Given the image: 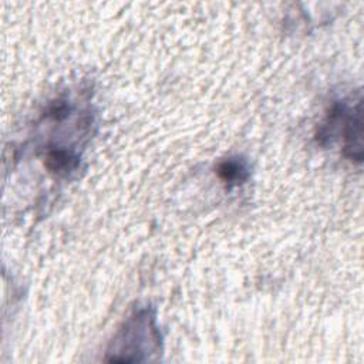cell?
Listing matches in <instances>:
<instances>
[{
    "instance_id": "obj_2",
    "label": "cell",
    "mask_w": 364,
    "mask_h": 364,
    "mask_svg": "<svg viewBox=\"0 0 364 364\" xmlns=\"http://www.w3.org/2000/svg\"><path fill=\"white\" fill-rule=\"evenodd\" d=\"M218 176L229 185H237L247 179L249 168L247 164L240 158H228L223 159L216 168Z\"/></svg>"
},
{
    "instance_id": "obj_1",
    "label": "cell",
    "mask_w": 364,
    "mask_h": 364,
    "mask_svg": "<svg viewBox=\"0 0 364 364\" xmlns=\"http://www.w3.org/2000/svg\"><path fill=\"white\" fill-rule=\"evenodd\" d=\"M158 343L159 334L155 318L148 310H139L124 324V330L119 331L114 343V350L117 354H124L119 361H127L128 354H135L134 361H138L136 354H145Z\"/></svg>"
}]
</instances>
